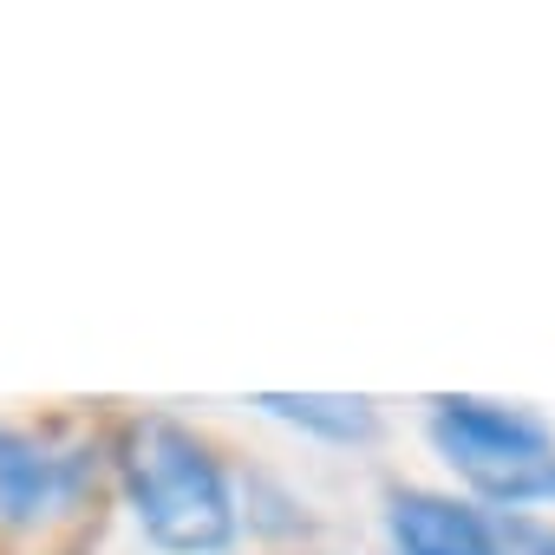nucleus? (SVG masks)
<instances>
[{
    "label": "nucleus",
    "mask_w": 555,
    "mask_h": 555,
    "mask_svg": "<svg viewBox=\"0 0 555 555\" xmlns=\"http://www.w3.org/2000/svg\"><path fill=\"white\" fill-rule=\"evenodd\" d=\"M118 477L138 529L164 555H222L235 542V490L196 431L177 418H138L118 451Z\"/></svg>",
    "instance_id": "f257e3e1"
},
{
    "label": "nucleus",
    "mask_w": 555,
    "mask_h": 555,
    "mask_svg": "<svg viewBox=\"0 0 555 555\" xmlns=\"http://www.w3.org/2000/svg\"><path fill=\"white\" fill-rule=\"evenodd\" d=\"M431 438L477 483V496H490V503H509V490L542 457H555V425L542 412L496 405V399H438L431 405Z\"/></svg>",
    "instance_id": "f03ea898"
},
{
    "label": "nucleus",
    "mask_w": 555,
    "mask_h": 555,
    "mask_svg": "<svg viewBox=\"0 0 555 555\" xmlns=\"http://www.w3.org/2000/svg\"><path fill=\"white\" fill-rule=\"evenodd\" d=\"M86 464L73 451H53L14 425H0V529H27L40 516H53L73 490H79Z\"/></svg>",
    "instance_id": "7ed1b4c3"
},
{
    "label": "nucleus",
    "mask_w": 555,
    "mask_h": 555,
    "mask_svg": "<svg viewBox=\"0 0 555 555\" xmlns=\"http://www.w3.org/2000/svg\"><path fill=\"white\" fill-rule=\"evenodd\" d=\"M386 535L399 555H496L490 509L438 490H399L386 503Z\"/></svg>",
    "instance_id": "20e7f679"
},
{
    "label": "nucleus",
    "mask_w": 555,
    "mask_h": 555,
    "mask_svg": "<svg viewBox=\"0 0 555 555\" xmlns=\"http://www.w3.org/2000/svg\"><path fill=\"white\" fill-rule=\"evenodd\" d=\"M255 405L274 412L282 425H301L314 438H334V444H366L379 431V412L366 399H347V392H261Z\"/></svg>",
    "instance_id": "39448f33"
},
{
    "label": "nucleus",
    "mask_w": 555,
    "mask_h": 555,
    "mask_svg": "<svg viewBox=\"0 0 555 555\" xmlns=\"http://www.w3.org/2000/svg\"><path fill=\"white\" fill-rule=\"evenodd\" d=\"M490 542L496 555H555V522L522 509H490Z\"/></svg>",
    "instance_id": "423d86ee"
}]
</instances>
